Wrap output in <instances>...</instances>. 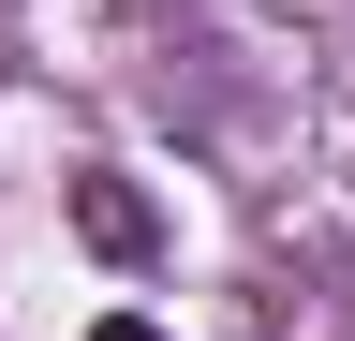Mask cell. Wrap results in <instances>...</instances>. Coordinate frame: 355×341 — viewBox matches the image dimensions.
<instances>
[{"mask_svg":"<svg viewBox=\"0 0 355 341\" xmlns=\"http://www.w3.org/2000/svg\"><path fill=\"white\" fill-rule=\"evenodd\" d=\"M74 238H89V252H119V267H133V252H148V208H133L119 178H74Z\"/></svg>","mask_w":355,"mask_h":341,"instance_id":"6da1fadb","label":"cell"},{"mask_svg":"<svg viewBox=\"0 0 355 341\" xmlns=\"http://www.w3.org/2000/svg\"><path fill=\"white\" fill-rule=\"evenodd\" d=\"M89 341H163V326H148V312H104V326H89Z\"/></svg>","mask_w":355,"mask_h":341,"instance_id":"7a4b0ae2","label":"cell"}]
</instances>
